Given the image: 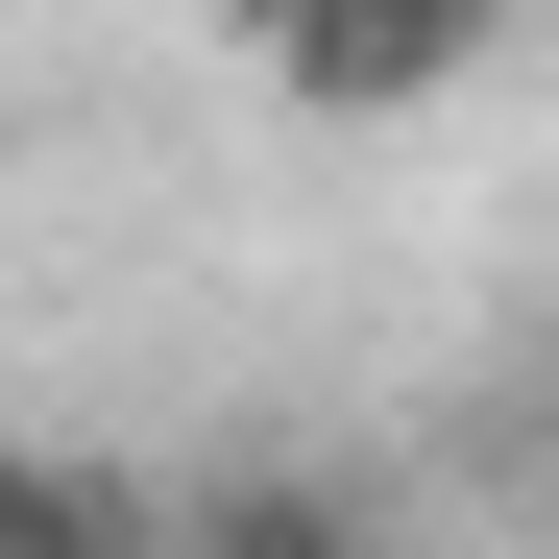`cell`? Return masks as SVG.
Segmentation results:
<instances>
[{
	"label": "cell",
	"mask_w": 559,
	"mask_h": 559,
	"mask_svg": "<svg viewBox=\"0 0 559 559\" xmlns=\"http://www.w3.org/2000/svg\"><path fill=\"white\" fill-rule=\"evenodd\" d=\"M487 25H511V0H267V49H293L317 98H438Z\"/></svg>",
	"instance_id": "cell-1"
}]
</instances>
